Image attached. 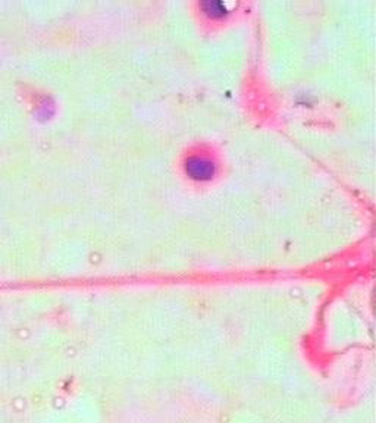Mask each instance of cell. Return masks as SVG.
<instances>
[{"mask_svg": "<svg viewBox=\"0 0 376 423\" xmlns=\"http://www.w3.org/2000/svg\"><path fill=\"white\" fill-rule=\"evenodd\" d=\"M187 171L196 178H209L213 173V163L205 157H191L187 162Z\"/></svg>", "mask_w": 376, "mask_h": 423, "instance_id": "1", "label": "cell"}]
</instances>
